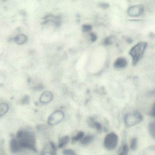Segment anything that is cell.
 Wrapping results in <instances>:
<instances>
[{"mask_svg": "<svg viewBox=\"0 0 155 155\" xmlns=\"http://www.w3.org/2000/svg\"><path fill=\"white\" fill-rule=\"evenodd\" d=\"M126 40H127V41L128 43H131L132 41V40H131V39L130 38H128Z\"/></svg>", "mask_w": 155, "mask_h": 155, "instance_id": "24", "label": "cell"}, {"mask_svg": "<svg viewBox=\"0 0 155 155\" xmlns=\"http://www.w3.org/2000/svg\"><path fill=\"white\" fill-rule=\"evenodd\" d=\"M111 39L110 38H107L104 40V43L105 45H109L111 44Z\"/></svg>", "mask_w": 155, "mask_h": 155, "instance_id": "20", "label": "cell"}, {"mask_svg": "<svg viewBox=\"0 0 155 155\" xmlns=\"http://www.w3.org/2000/svg\"><path fill=\"white\" fill-rule=\"evenodd\" d=\"M69 140V138L68 136H66V137H63L61 139L59 143V147L62 148L66 146Z\"/></svg>", "mask_w": 155, "mask_h": 155, "instance_id": "12", "label": "cell"}, {"mask_svg": "<svg viewBox=\"0 0 155 155\" xmlns=\"http://www.w3.org/2000/svg\"><path fill=\"white\" fill-rule=\"evenodd\" d=\"M63 154L65 155H75L76 153L74 150H65L63 151Z\"/></svg>", "mask_w": 155, "mask_h": 155, "instance_id": "19", "label": "cell"}, {"mask_svg": "<svg viewBox=\"0 0 155 155\" xmlns=\"http://www.w3.org/2000/svg\"><path fill=\"white\" fill-rule=\"evenodd\" d=\"M100 6L103 8H107L109 7V4L107 3H101L100 4Z\"/></svg>", "mask_w": 155, "mask_h": 155, "instance_id": "22", "label": "cell"}, {"mask_svg": "<svg viewBox=\"0 0 155 155\" xmlns=\"http://www.w3.org/2000/svg\"><path fill=\"white\" fill-rule=\"evenodd\" d=\"M94 140V137L92 135H88L81 139V142L83 145H88L91 143Z\"/></svg>", "mask_w": 155, "mask_h": 155, "instance_id": "10", "label": "cell"}, {"mask_svg": "<svg viewBox=\"0 0 155 155\" xmlns=\"http://www.w3.org/2000/svg\"><path fill=\"white\" fill-rule=\"evenodd\" d=\"M8 107L7 104H2L0 105V116L4 115L8 111Z\"/></svg>", "mask_w": 155, "mask_h": 155, "instance_id": "13", "label": "cell"}, {"mask_svg": "<svg viewBox=\"0 0 155 155\" xmlns=\"http://www.w3.org/2000/svg\"><path fill=\"white\" fill-rule=\"evenodd\" d=\"M144 11V8L143 5H135L129 8L128 13L130 17H137L142 15Z\"/></svg>", "mask_w": 155, "mask_h": 155, "instance_id": "6", "label": "cell"}, {"mask_svg": "<svg viewBox=\"0 0 155 155\" xmlns=\"http://www.w3.org/2000/svg\"><path fill=\"white\" fill-rule=\"evenodd\" d=\"M28 41V37L24 34H19L15 38V41L18 45L25 44Z\"/></svg>", "mask_w": 155, "mask_h": 155, "instance_id": "8", "label": "cell"}, {"mask_svg": "<svg viewBox=\"0 0 155 155\" xmlns=\"http://www.w3.org/2000/svg\"><path fill=\"white\" fill-rule=\"evenodd\" d=\"M52 95L51 92H46L41 97V101L43 103H48L52 100Z\"/></svg>", "mask_w": 155, "mask_h": 155, "instance_id": "9", "label": "cell"}, {"mask_svg": "<svg viewBox=\"0 0 155 155\" xmlns=\"http://www.w3.org/2000/svg\"><path fill=\"white\" fill-rule=\"evenodd\" d=\"M137 140L136 138H133L131 140V143H130V148L132 150H135L137 148Z\"/></svg>", "mask_w": 155, "mask_h": 155, "instance_id": "16", "label": "cell"}, {"mask_svg": "<svg viewBox=\"0 0 155 155\" xmlns=\"http://www.w3.org/2000/svg\"><path fill=\"white\" fill-rule=\"evenodd\" d=\"M147 44L145 42H139L130 50V55L132 59V65H136L144 54Z\"/></svg>", "mask_w": 155, "mask_h": 155, "instance_id": "2", "label": "cell"}, {"mask_svg": "<svg viewBox=\"0 0 155 155\" xmlns=\"http://www.w3.org/2000/svg\"><path fill=\"white\" fill-rule=\"evenodd\" d=\"M154 110H155V106H153V109L150 112V115L152 117H154Z\"/></svg>", "mask_w": 155, "mask_h": 155, "instance_id": "23", "label": "cell"}, {"mask_svg": "<svg viewBox=\"0 0 155 155\" xmlns=\"http://www.w3.org/2000/svg\"><path fill=\"white\" fill-rule=\"evenodd\" d=\"M155 122H150V123L149 124L148 126L149 132L150 136H151L153 139H155Z\"/></svg>", "mask_w": 155, "mask_h": 155, "instance_id": "11", "label": "cell"}, {"mask_svg": "<svg viewBox=\"0 0 155 155\" xmlns=\"http://www.w3.org/2000/svg\"><path fill=\"white\" fill-rule=\"evenodd\" d=\"M142 119L141 114L139 111H134L126 115L125 122L128 127H132L140 123Z\"/></svg>", "mask_w": 155, "mask_h": 155, "instance_id": "3", "label": "cell"}, {"mask_svg": "<svg viewBox=\"0 0 155 155\" xmlns=\"http://www.w3.org/2000/svg\"><path fill=\"white\" fill-rule=\"evenodd\" d=\"M90 35L91 36V41H92V42H95L97 39V35L93 33H91Z\"/></svg>", "mask_w": 155, "mask_h": 155, "instance_id": "21", "label": "cell"}, {"mask_svg": "<svg viewBox=\"0 0 155 155\" xmlns=\"http://www.w3.org/2000/svg\"><path fill=\"white\" fill-rule=\"evenodd\" d=\"M84 133L83 131H80L78 133L77 136L72 138V141L73 142H76V141H79V140H81V139L84 137Z\"/></svg>", "mask_w": 155, "mask_h": 155, "instance_id": "14", "label": "cell"}, {"mask_svg": "<svg viewBox=\"0 0 155 155\" xmlns=\"http://www.w3.org/2000/svg\"><path fill=\"white\" fill-rule=\"evenodd\" d=\"M64 117V113L60 110H58L53 112L50 116L48 121L50 125H56L61 122Z\"/></svg>", "mask_w": 155, "mask_h": 155, "instance_id": "5", "label": "cell"}, {"mask_svg": "<svg viewBox=\"0 0 155 155\" xmlns=\"http://www.w3.org/2000/svg\"><path fill=\"white\" fill-rule=\"evenodd\" d=\"M92 29V27L91 25H87V24H85V25H83L82 27V31L83 32H88V31H90Z\"/></svg>", "mask_w": 155, "mask_h": 155, "instance_id": "17", "label": "cell"}, {"mask_svg": "<svg viewBox=\"0 0 155 155\" xmlns=\"http://www.w3.org/2000/svg\"><path fill=\"white\" fill-rule=\"evenodd\" d=\"M93 127L96 128L97 130L98 131H101V130H102V127H101L100 123L98 122H96V121L94 123V127Z\"/></svg>", "mask_w": 155, "mask_h": 155, "instance_id": "18", "label": "cell"}, {"mask_svg": "<svg viewBox=\"0 0 155 155\" xmlns=\"http://www.w3.org/2000/svg\"><path fill=\"white\" fill-rule=\"evenodd\" d=\"M127 60L125 58L120 57L116 60L113 66L116 68L120 69L125 68L127 66Z\"/></svg>", "mask_w": 155, "mask_h": 155, "instance_id": "7", "label": "cell"}, {"mask_svg": "<svg viewBox=\"0 0 155 155\" xmlns=\"http://www.w3.org/2000/svg\"><path fill=\"white\" fill-rule=\"evenodd\" d=\"M117 136L115 133L112 132L108 134L105 137L104 147L108 150H112L117 147Z\"/></svg>", "mask_w": 155, "mask_h": 155, "instance_id": "4", "label": "cell"}, {"mask_svg": "<svg viewBox=\"0 0 155 155\" xmlns=\"http://www.w3.org/2000/svg\"><path fill=\"white\" fill-rule=\"evenodd\" d=\"M128 151V148L126 144H125L123 145L122 147L120 148L119 150L120 152L118 154L119 155H127V154Z\"/></svg>", "mask_w": 155, "mask_h": 155, "instance_id": "15", "label": "cell"}, {"mask_svg": "<svg viewBox=\"0 0 155 155\" xmlns=\"http://www.w3.org/2000/svg\"><path fill=\"white\" fill-rule=\"evenodd\" d=\"M35 138L33 134L29 131L22 130L18 133L17 138L12 140L11 147L14 151L21 149H33L35 147Z\"/></svg>", "mask_w": 155, "mask_h": 155, "instance_id": "1", "label": "cell"}]
</instances>
